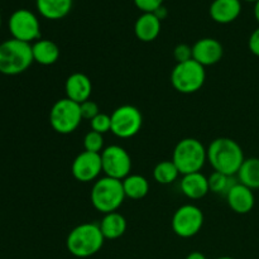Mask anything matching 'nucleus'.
<instances>
[{"mask_svg": "<svg viewBox=\"0 0 259 259\" xmlns=\"http://www.w3.org/2000/svg\"><path fill=\"white\" fill-rule=\"evenodd\" d=\"M111 133L118 138L128 139L137 136L142 129L143 115L141 110L133 105H121L110 115Z\"/></svg>", "mask_w": 259, "mask_h": 259, "instance_id": "6e6552de", "label": "nucleus"}, {"mask_svg": "<svg viewBox=\"0 0 259 259\" xmlns=\"http://www.w3.org/2000/svg\"><path fill=\"white\" fill-rule=\"evenodd\" d=\"M9 32L14 39L30 43L40 37L39 20L28 9H18L9 18Z\"/></svg>", "mask_w": 259, "mask_h": 259, "instance_id": "9b49d317", "label": "nucleus"}, {"mask_svg": "<svg viewBox=\"0 0 259 259\" xmlns=\"http://www.w3.org/2000/svg\"><path fill=\"white\" fill-rule=\"evenodd\" d=\"M180 187H181L182 194L190 200L202 199L210 191L209 179L201 172L182 175Z\"/></svg>", "mask_w": 259, "mask_h": 259, "instance_id": "dca6fc26", "label": "nucleus"}, {"mask_svg": "<svg viewBox=\"0 0 259 259\" xmlns=\"http://www.w3.org/2000/svg\"><path fill=\"white\" fill-rule=\"evenodd\" d=\"M238 182L244 186L249 187L250 190L259 189V158L252 157L245 158L243 164L240 166L237 174Z\"/></svg>", "mask_w": 259, "mask_h": 259, "instance_id": "4be33fe9", "label": "nucleus"}, {"mask_svg": "<svg viewBox=\"0 0 259 259\" xmlns=\"http://www.w3.org/2000/svg\"><path fill=\"white\" fill-rule=\"evenodd\" d=\"M134 33L142 42H152L161 33V20L153 13H143L134 24Z\"/></svg>", "mask_w": 259, "mask_h": 259, "instance_id": "a211bd4d", "label": "nucleus"}, {"mask_svg": "<svg viewBox=\"0 0 259 259\" xmlns=\"http://www.w3.org/2000/svg\"><path fill=\"white\" fill-rule=\"evenodd\" d=\"M71 172L77 181L83 184L96 181L103 172L100 153H91L88 151L81 152L73 159Z\"/></svg>", "mask_w": 259, "mask_h": 259, "instance_id": "f8f14e48", "label": "nucleus"}, {"mask_svg": "<svg viewBox=\"0 0 259 259\" xmlns=\"http://www.w3.org/2000/svg\"><path fill=\"white\" fill-rule=\"evenodd\" d=\"M244 2H250V3H255V2H258V0H244Z\"/></svg>", "mask_w": 259, "mask_h": 259, "instance_id": "c9c22d12", "label": "nucleus"}, {"mask_svg": "<svg viewBox=\"0 0 259 259\" xmlns=\"http://www.w3.org/2000/svg\"><path fill=\"white\" fill-rule=\"evenodd\" d=\"M83 148L91 153H101L104 149V137L98 132L90 131L83 137Z\"/></svg>", "mask_w": 259, "mask_h": 259, "instance_id": "a878e982", "label": "nucleus"}, {"mask_svg": "<svg viewBox=\"0 0 259 259\" xmlns=\"http://www.w3.org/2000/svg\"><path fill=\"white\" fill-rule=\"evenodd\" d=\"M34 62L32 45L12 38L0 43V73L15 76L23 73Z\"/></svg>", "mask_w": 259, "mask_h": 259, "instance_id": "7ed1b4c3", "label": "nucleus"}, {"mask_svg": "<svg viewBox=\"0 0 259 259\" xmlns=\"http://www.w3.org/2000/svg\"><path fill=\"white\" fill-rule=\"evenodd\" d=\"M91 131L98 132L100 134H105L108 132H111V119L110 115L105 113H100L90 120Z\"/></svg>", "mask_w": 259, "mask_h": 259, "instance_id": "bb28decb", "label": "nucleus"}, {"mask_svg": "<svg viewBox=\"0 0 259 259\" xmlns=\"http://www.w3.org/2000/svg\"><path fill=\"white\" fill-rule=\"evenodd\" d=\"M100 156L101 166L105 176L123 181L131 175L132 158L123 147L111 144L103 149Z\"/></svg>", "mask_w": 259, "mask_h": 259, "instance_id": "1a4fd4ad", "label": "nucleus"}, {"mask_svg": "<svg viewBox=\"0 0 259 259\" xmlns=\"http://www.w3.org/2000/svg\"><path fill=\"white\" fill-rule=\"evenodd\" d=\"M33 61L42 66H51L60 58V47L53 40L38 39L32 45Z\"/></svg>", "mask_w": 259, "mask_h": 259, "instance_id": "6ab92c4d", "label": "nucleus"}, {"mask_svg": "<svg viewBox=\"0 0 259 259\" xmlns=\"http://www.w3.org/2000/svg\"><path fill=\"white\" fill-rule=\"evenodd\" d=\"M153 14L156 15V17L158 18V19L161 20V22H162V20H163L164 18L167 17V14H168V12H167V9H166V8H164L163 5H162V7H159L158 9H157L156 12L153 13Z\"/></svg>", "mask_w": 259, "mask_h": 259, "instance_id": "2f4dec72", "label": "nucleus"}, {"mask_svg": "<svg viewBox=\"0 0 259 259\" xmlns=\"http://www.w3.org/2000/svg\"><path fill=\"white\" fill-rule=\"evenodd\" d=\"M242 13L240 0H214L210 5V17L214 22L228 24L237 19Z\"/></svg>", "mask_w": 259, "mask_h": 259, "instance_id": "f3484780", "label": "nucleus"}, {"mask_svg": "<svg viewBox=\"0 0 259 259\" xmlns=\"http://www.w3.org/2000/svg\"><path fill=\"white\" fill-rule=\"evenodd\" d=\"M248 47L253 55L259 57V27L250 34L249 40H248Z\"/></svg>", "mask_w": 259, "mask_h": 259, "instance_id": "7c9ffc66", "label": "nucleus"}, {"mask_svg": "<svg viewBox=\"0 0 259 259\" xmlns=\"http://www.w3.org/2000/svg\"><path fill=\"white\" fill-rule=\"evenodd\" d=\"M254 17L255 19H257V22L259 23V0L258 2H255L254 4Z\"/></svg>", "mask_w": 259, "mask_h": 259, "instance_id": "72a5a7b5", "label": "nucleus"}, {"mask_svg": "<svg viewBox=\"0 0 259 259\" xmlns=\"http://www.w3.org/2000/svg\"><path fill=\"white\" fill-rule=\"evenodd\" d=\"M125 197L132 200H141L147 196L149 191L148 180L141 175H129L121 181Z\"/></svg>", "mask_w": 259, "mask_h": 259, "instance_id": "5701e85b", "label": "nucleus"}, {"mask_svg": "<svg viewBox=\"0 0 259 259\" xmlns=\"http://www.w3.org/2000/svg\"><path fill=\"white\" fill-rule=\"evenodd\" d=\"M105 238L96 223H83L73 228L67 235V250L77 258L93 257L103 248Z\"/></svg>", "mask_w": 259, "mask_h": 259, "instance_id": "f03ea898", "label": "nucleus"}, {"mask_svg": "<svg viewBox=\"0 0 259 259\" xmlns=\"http://www.w3.org/2000/svg\"><path fill=\"white\" fill-rule=\"evenodd\" d=\"M66 98L75 103L81 104L89 100L93 93V83L85 73L75 72L67 77L65 82Z\"/></svg>", "mask_w": 259, "mask_h": 259, "instance_id": "2eb2a0df", "label": "nucleus"}, {"mask_svg": "<svg viewBox=\"0 0 259 259\" xmlns=\"http://www.w3.org/2000/svg\"><path fill=\"white\" fill-rule=\"evenodd\" d=\"M180 171L174 163V161H162L154 167L153 169V179L156 182L161 185H169L174 184L180 176Z\"/></svg>", "mask_w": 259, "mask_h": 259, "instance_id": "b1692460", "label": "nucleus"}, {"mask_svg": "<svg viewBox=\"0 0 259 259\" xmlns=\"http://www.w3.org/2000/svg\"><path fill=\"white\" fill-rule=\"evenodd\" d=\"M172 230L180 238H192L204 225V214L196 205H182L172 217Z\"/></svg>", "mask_w": 259, "mask_h": 259, "instance_id": "9d476101", "label": "nucleus"}, {"mask_svg": "<svg viewBox=\"0 0 259 259\" xmlns=\"http://www.w3.org/2000/svg\"><path fill=\"white\" fill-rule=\"evenodd\" d=\"M99 227H100V230L105 239L115 240L123 237L124 233H125L126 220L118 211L109 212V214L104 215L101 222L99 223Z\"/></svg>", "mask_w": 259, "mask_h": 259, "instance_id": "aec40b11", "label": "nucleus"}, {"mask_svg": "<svg viewBox=\"0 0 259 259\" xmlns=\"http://www.w3.org/2000/svg\"><path fill=\"white\" fill-rule=\"evenodd\" d=\"M80 104L67 98L60 99L50 110V124L58 134H70L78 128L82 121Z\"/></svg>", "mask_w": 259, "mask_h": 259, "instance_id": "0eeeda50", "label": "nucleus"}, {"mask_svg": "<svg viewBox=\"0 0 259 259\" xmlns=\"http://www.w3.org/2000/svg\"><path fill=\"white\" fill-rule=\"evenodd\" d=\"M134 4L143 13H154L163 5V0H134Z\"/></svg>", "mask_w": 259, "mask_h": 259, "instance_id": "c756f323", "label": "nucleus"}, {"mask_svg": "<svg viewBox=\"0 0 259 259\" xmlns=\"http://www.w3.org/2000/svg\"><path fill=\"white\" fill-rule=\"evenodd\" d=\"M125 199L121 181L104 176L98 179L90 192L93 206L104 215L114 212L121 206Z\"/></svg>", "mask_w": 259, "mask_h": 259, "instance_id": "20e7f679", "label": "nucleus"}, {"mask_svg": "<svg viewBox=\"0 0 259 259\" xmlns=\"http://www.w3.org/2000/svg\"><path fill=\"white\" fill-rule=\"evenodd\" d=\"M186 259H206V257L201 252H191Z\"/></svg>", "mask_w": 259, "mask_h": 259, "instance_id": "473e14b6", "label": "nucleus"}, {"mask_svg": "<svg viewBox=\"0 0 259 259\" xmlns=\"http://www.w3.org/2000/svg\"><path fill=\"white\" fill-rule=\"evenodd\" d=\"M224 55L223 45L215 38H201L192 46V60L201 66L217 65Z\"/></svg>", "mask_w": 259, "mask_h": 259, "instance_id": "ddd939ff", "label": "nucleus"}, {"mask_svg": "<svg viewBox=\"0 0 259 259\" xmlns=\"http://www.w3.org/2000/svg\"><path fill=\"white\" fill-rule=\"evenodd\" d=\"M80 111L81 115H82V119H86V120H93L98 114L101 113L98 104L95 101L90 100V99L80 104Z\"/></svg>", "mask_w": 259, "mask_h": 259, "instance_id": "cd10ccee", "label": "nucleus"}, {"mask_svg": "<svg viewBox=\"0 0 259 259\" xmlns=\"http://www.w3.org/2000/svg\"><path fill=\"white\" fill-rule=\"evenodd\" d=\"M0 27H2V17H0Z\"/></svg>", "mask_w": 259, "mask_h": 259, "instance_id": "e433bc0d", "label": "nucleus"}, {"mask_svg": "<svg viewBox=\"0 0 259 259\" xmlns=\"http://www.w3.org/2000/svg\"><path fill=\"white\" fill-rule=\"evenodd\" d=\"M174 57L177 63L192 60V47H190L189 45H185V43L177 45L174 50Z\"/></svg>", "mask_w": 259, "mask_h": 259, "instance_id": "c85d7f7f", "label": "nucleus"}, {"mask_svg": "<svg viewBox=\"0 0 259 259\" xmlns=\"http://www.w3.org/2000/svg\"><path fill=\"white\" fill-rule=\"evenodd\" d=\"M217 259H234V258H232V257H219Z\"/></svg>", "mask_w": 259, "mask_h": 259, "instance_id": "f704fd0d", "label": "nucleus"}, {"mask_svg": "<svg viewBox=\"0 0 259 259\" xmlns=\"http://www.w3.org/2000/svg\"><path fill=\"white\" fill-rule=\"evenodd\" d=\"M206 80L204 66L195 60L177 63L171 72V83L181 94H194L201 90Z\"/></svg>", "mask_w": 259, "mask_h": 259, "instance_id": "423d86ee", "label": "nucleus"}, {"mask_svg": "<svg viewBox=\"0 0 259 259\" xmlns=\"http://www.w3.org/2000/svg\"><path fill=\"white\" fill-rule=\"evenodd\" d=\"M172 161L181 175L201 172L207 161L206 148L196 138L181 139L175 147Z\"/></svg>", "mask_w": 259, "mask_h": 259, "instance_id": "39448f33", "label": "nucleus"}, {"mask_svg": "<svg viewBox=\"0 0 259 259\" xmlns=\"http://www.w3.org/2000/svg\"><path fill=\"white\" fill-rule=\"evenodd\" d=\"M207 162L215 172L234 176L244 162V153L239 143L232 138L220 137L214 139L206 148Z\"/></svg>", "mask_w": 259, "mask_h": 259, "instance_id": "f257e3e1", "label": "nucleus"}, {"mask_svg": "<svg viewBox=\"0 0 259 259\" xmlns=\"http://www.w3.org/2000/svg\"><path fill=\"white\" fill-rule=\"evenodd\" d=\"M37 9L46 19H62L72 9V0H37Z\"/></svg>", "mask_w": 259, "mask_h": 259, "instance_id": "412c9836", "label": "nucleus"}, {"mask_svg": "<svg viewBox=\"0 0 259 259\" xmlns=\"http://www.w3.org/2000/svg\"><path fill=\"white\" fill-rule=\"evenodd\" d=\"M227 202L230 209L237 214H248L252 211L255 204V197L253 190L237 182L227 194Z\"/></svg>", "mask_w": 259, "mask_h": 259, "instance_id": "4468645a", "label": "nucleus"}, {"mask_svg": "<svg viewBox=\"0 0 259 259\" xmlns=\"http://www.w3.org/2000/svg\"><path fill=\"white\" fill-rule=\"evenodd\" d=\"M207 179H209L210 191L218 195H224V196H227L229 190L238 182L233 179V176H228V175L215 171Z\"/></svg>", "mask_w": 259, "mask_h": 259, "instance_id": "393cba45", "label": "nucleus"}]
</instances>
